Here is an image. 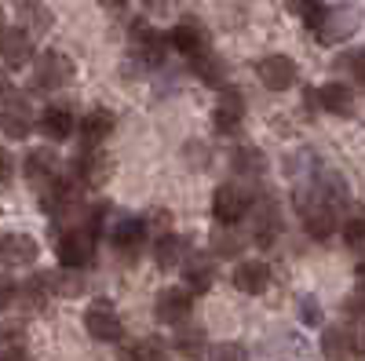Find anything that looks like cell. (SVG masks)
<instances>
[{
    "label": "cell",
    "instance_id": "d6a6232c",
    "mask_svg": "<svg viewBox=\"0 0 365 361\" xmlns=\"http://www.w3.org/2000/svg\"><path fill=\"white\" fill-rule=\"evenodd\" d=\"M230 161H234L237 172H249V175H259V172H263V157L256 154V150H249V146H245V150H234Z\"/></svg>",
    "mask_w": 365,
    "mask_h": 361
},
{
    "label": "cell",
    "instance_id": "83f0119b",
    "mask_svg": "<svg viewBox=\"0 0 365 361\" xmlns=\"http://www.w3.org/2000/svg\"><path fill=\"white\" fill-rule=\"evenodd\" d=\"M146 237V226H143V219H117L113 223V245L117 248H139V241Z\"/></svg>",
    "mask_w": 365,
    "mask_h": 361
},
{
    "label": "cell",
    "instance_id": "9c48e42d",
    "mask_svg": "<svg viewBox=\"0 0 365 361\" xmlns=\"http://www.w3.org/2000/svg\"><path fill=\"white\" fill-rule=\"evenodd\" d=\"M282 234V216H278V204L274 201H259L252 208V241L259 248H270Z\"/></svg>",
    "mask_w": 365,
    "mask_h": 361
},
{
    "label": "cell",
    "instance_id": "44dd1931",
    "mask_svg": "<svg viewBox=\"0 0 365 361\" xmlns=\"http://www.w3.org/2000/svg\"><path fill=\"white\" fill-rule=\"evenodd\" d=\"M187 237H179V234H165L158 245H154V259L161 270H175V266H187Z\"/></svg>",
    "mask_w": 365,
    "mask_h": 361
},
{
    "label": "cell",
    "instance_id": "9a60e30c",
    "mask_svg": "<svg viewBox=\"0 0 365 361\" xmlns=\"http://www.w3.org/2000/svg\"><path fill=\"white\" fill-rule=\"evenodd\" d=\"M29 128H34V113H29V103L22 95L8 99L4 113H0V132H4L8 139H26Z\"/></svg>",
    "mask_w": 365,
    "mask_h": 361
},
{
    "label": "cell",
    "instance_id": "ffe728a7",
    "mask_svg": "<svg viewBox=\"0 0 365 361\" xmlns=\"http://www.w3.org/2000/svg\"><path fill=\"white\" fill-rule=\"evenodd\" d=\"M117 128V117L106 110V106H96V110H88L84 120H81V135L88 146H99L103 139H110V132Z\"/></svg>",
    "mask_w": 365,
    "mask_h": 361
},
{
    "label": "cell",
    "instance_id": "ab89813d",
    "mask_svg": "<svg viewBox=\"0 0 365 361\" xmlns=\"http://www.w3.org/2000/svg\"><path fill=\"white\" fill-rule=\"evenodd\" d=\"M11 183V157H8V150H0V187H8Z\"/></svg>",
    "mask_w": 365,
    "mask_h": 361
},
{
    "label": "cell",
    "instance_id": "f1b7e54d",
    "mask_svg": "<svg viewBox=\"0 0 365 361\" xmlns=\"http://www.w3.org/2000/svg\"><path fill=\"white\" fill-rule=\"evenodd\" d=\"M322 354L332 357V361H344L351 354V336L344 333V328H325L322 333Z\"/></svg>",
    "mask_w": 365,
    "mask_h": 361
},
{
    "label": "cell",
    "instance_id": "cb8c5ba5",
    "mask_svg": "<svg viewBox=\"0 0 365 361\" xmlns=\"http://www.w3.org/2000/svg\"><path fill=\"white\" fill-rule=\"evenodd\" d=\"M182 278H187L190 292H208L212 281H216V266H212V259H205V256H194V259H187V266H182Z\"/></svg>",
    "mask_w": 365,
    "mask_h": 361
},
{
    "label": "cell",
    "instance_id": "603a6c76",
    "mask_svg": "<svg viewBox=\"0 0 365 361\" xmlns=\"http://www.w3.org/2000/svg\"><path fill=\"white\" fill-rule=\"evenodd\" d=\"M175 350H179L182 357H190V361L205 357V354H208V336H205V328L182 321L179 333H175Z\"/></svg>",
    "mask_w": 365,
    "mask_h": 361
},
{
    "label": "cell",
    "instance_id": "1f68e13d",
    "mask_svg": "<svg viewBox=\"0 0 365 361\" xmlns=\"http://www.w3.org/2000/svg\"><path fill=\"white\" fill-rule=\"evenodd\" d=\"M285 8H289L296 19H303L307 26H314V22L322 19V11H325V0H285Z\"/></svg>",
    "mask_w": 365,
    "mask_h": 361
},
{
    "label": "cell",
    "instance_id": "d6986e66",
    "mask_svg": "<svg viewBox=\"0 0 365 361\" xmlns=\"http://www.w3.org/2000/svg\"><path fill=\"white\" fill-rule=\"evenodd\" d=\"M318 99H322V110H329L332 117H351L354 113V88L344 84V80H329L318 92Z\"/></svg>",
    "mask_w": 365,
    "mask_h": 361
},
{
    "label": "cell",
    "instance_id": "8fae6325",
    "mask_svg": "<svg viewBox=\"0 0 365 361\" xmlns=\"http://www.w3.org/2000/svg\"><path fill=\"white\" fill-rule=\"evenodd\" d=\"M0 58L11 66V70H19V66H26L29 58H34V37L26 33V29H0Z\"/></svg>",
    "mask_w": 365,
    "mask_h": 361
},
{
    "label": "cell",
    "instance_id": "52a82bcc",
    "mask_svg": "<svg viewBox=\"0 0 365 361\" xmlns=\"http://www.w3.org/2000/svg\"><path fill=\"white\" fill-rule=\"evenodd\" d=\"M168 41H172L182 55H187L190 63L212 51V37H208V29H205L197 19H182V22L172 29V37H168Z\"/></svg>",
    "mask_w": 365,
    "mask_h": 361
},
{
    "label": "cell",
    "instance_id": "4316f807",
    "mask_svg": "<svg viewBox=\"0 0 365 361\" xmlns=\"http://www.w3.org/2000/svg\"><path fill=\"white\" fill-rule=\"evenodd\" d=\"M19 295H22V303L29 310H41L48 303V295H55V292L48 285V274H37V278H29L26 285H19Z\"/></svg>",
    "mask_w": 365,
    "mask_h": 361
},
{
    "label": "cell",
    "instance_id": "f546056e",
    "mask_svg": "<svg viewBox=\"0 0 365 361\" xmlns=\"http://www.w3.org/2000/svg\"><path fill=\"white\" fill-rule=\"evenodd\" d=\"M48 285H51V292L55 295H81L84 292V281H81V274L77 270H55V274H48Z\"/></svg>",
    "mask_w": 365,
    "mask_h": 361
},
{
    "label": "cell",
    "instance_id": "ac0fdd59",
    "mask_svg": "<svg viewBox=\"0 0 365 361\" xmlns=\"http://www.w3.org/2000/svg\"><path fill=\"white\" fill-rule=\"evenodd\" d=\"M37 241L29 237V234H4L0 237V259L11 263V266H26V263H34L37 259Z\"/></svg>",
    "mask_w": 365,
    "mask_h": 361
},
{
    "label": "cell",
    "instance_id": "b9f144b4",
    "mask_svg": "<svg viewBox=\"0 0 365 361\" xmlns=\"http://www.w3.org/2000/svg\"><path fill=\"white\" fill-rule=\"evenodd\" d=\"M0 361H34V357H29L22 347H8L4 354H0Z\"/></svg>",
    "mask_w": 365,
    "mask_h": 361
},
{
    "label": "cell",
    "instance_id": "60d3db41",
    "mask_svg": "<svg viewBox=\"0 0 365 361\" xmlns=\"http://www.w3.org/2000/svg\"><path fill=\"white\" fill-rule=\"evenodd\" d=\"M303 321H307V325H318L322 318H318V303H314V299H303Z\"/></svg>",
    "mask_w": 365,
    "mask_h": 361
},
{
    "label": "cell",
    "instance_id": "e575fe53",
    "mask_svg": "<svg viewBox=\"0 0 365 361\" xmlns=\"http://www.w3.org/2000/svg\"><path fill=\"white\" fill-rule=\"evenodd\" d=\"M208 357L212 361H249V354H245V347L241 343H216L208 350Z\"/></svg>",
    "mask_w": 365,
    "mask_h": 361
},
{
    "label": "cell",
    "instance_id": "277c9868",
    "mask_svg": "<svg viewBox=\"0 0 365 361\" xmlns=\"http://www.w3.org/2000/svg\"><path fill=\"white\" fill-rule=\"evenodd\" d=\"M249 208H252V201L237 183H223L216 190V197H212V216H216L223 226L241 223V216H249Z\"/></svg>",
    "mask_w": 365,
    "mask_h": 361
},
{
    "label": "cell",
    "instance_id": "3957f363",
    "mask_svg": "<svg viewBox=\"0 0 365 361\" xmlns=\"http://www.w3.org/2000/svg\"><path fill=\"white\" fill-rule=\"evenodd\" d=\"M73 73H77V66H73L70 55H63V51H44V55L37 58V66H34V84L44 88V92H51V88L70 84Z\"/></svg>",
    "mask_w": 365,
    "mask_h": 361
},
{
    "label": "cell",
    "instance_id": "ee69618b",
    "mask_svg": "<svg viewBox=\"0 0 365 361\" xmlns=\"http://www.w3.org/2000/svg\"><path fill=\"white\" fill-rule=\"evenodd\" d=\"M8 99H11V80L0 73V103H8Z\"/></svg>",
    "mask_w": 365,
    "mask_h": 361
},
{
    "label": "cell",
    "instance_id": "e0dca14e",
    "mask_svg": "<svg viewBox=\"0 0 365 361\" xmlns=\"http://www.w3.org/2000/svg\"><path fill=\"white\" fill-rule=\"evenodd\" d=\"M216 128L220 132H237L241 128V120H245V99H241V92H234V88H223V95L216 103Z\"/></svg>",
    "mask_w": 365,
    "mask_h": 361
},
{
    "label": "cell",
    "instance_id": "5b68a950",
    "mask_svg": "<svg viewBox=\"0 0 365 361\" xmlns=\"http://www.w3.org/2000/svg\"><path fill=\"white\" fill-rule=\"evenodd\" d=\"M256 77L263 80V88H270V92H289L299 77V70L289 55H263L256 63Z\"/></svg>",
    "mask_w": 365,
    "mask_h": 361
},
{
    "label": "cell",
    "instance_id": "836d02e7",
    "mask_svg": "<svg viewBox=\"0 0 365 361\" xmlns=\"http://www.w3.org/2000/svg\"><path fill=\"white\" fill-rule=\"evenodd\" d=\"M344 241H347L354 252H365V216L347 219V226H344Z\"/></svg>",
    "mask_w": 365,
    "mask_h": 361
},
{
    "label": "cell",
    "instance_id": "74e56055",
    "mask_svg": "<svg viewBox=\"0 0 365 361\" xmlns=\"http://www.w3.org/2000/svg\"><path fill=\"white\" fill-rule=\"evenodd\" d=\"M15 295H19V285H15L8 274H0V307H8Z\"/></svg>",
    "mask_w": 365,
    "mask_h": 361
},
{
    "label": "cell",
    "instance_id": "7c38bea8",
    "mask_svg": "<svg viewBox=\"0 0 365 361\" xmlns=\"http://www.w3.org/2000/svg\"><path fill=\"white\" fill-rule=\"evenodd\" d=\"M22 172H26V179L34 187L48 190L55 179H58V157L51 154V150H29L26 161H22Z\"/></svg>",
    "mask_w": 365,
    "mask_h": 361
},
{
    "label": "cell",
    "instance_id": "f6af8a7d",
    "mask_svg": "<svg viewBox=\"0 0 365 361\" xmlns=\"http://www.w3.org/2000/svg\"><path fill=\"white\" fill-rule=\"evenodd\" d=\"M103 8H125V0H99Z\"/></svg>",
    "mask_w": 365,
    "mask_h": 361
},
{
    "label": "cell",
    "instance_id": "ba28073f",
    "mask_svg": "<svg viewBox=\"0 0 365 361\" xmlns=\"http://www.w3.org/2000/svg\"><path fill=\"white\" fill-rule=\"evenodd\" d=\"M303 223H307V234L325 241L332 230H336V216H332V204L322 194H303Z\"/></svg>",
    "mask_w": 365,
    "mask_h": 361
},
{
    "label": "cell",
    "instance_id": "7bdbcfd3",
    "mask_svg": "<svg viewBox=\"0 0 365 361\" xmlns=\"http://www.w3.org/2000/svg\"><path fill=\"white\" fill-rule=\"evenodd\" d=\"M351 66H354V77H358V80L365 84V51H361V55L354 58V63H351Z\"/></svg>",
    "mask_w": 365,
    "mask_h": 361
},
{
    "label": "cell",
    "instance_id": "4dcf8cb0",
    "mask_svg": "<svg viewBox=\"0 0 365 361\" xmlns=\"http://www.w3.org/2000/svg\"><path fill=\"white\" fill-rule=\"evenodd\" d=\"M194 70L205 77V84H223V80H227V66H223V58H220L216 51L194 58Z\"/></svg>",
    "mask_w": 365,
    "mask_h": 361
},
{
    "label": "cell",
    "instance_id": "d590c367",
    "mask_svg": "<svg viewBox=\"0 0 365 361\" xmlns=\"http://www.w3.org/2000/svg\"><path fill=\"white\" fill-rule=\"evenodd\" d=\"M237 248H241L237 237H227V234L212 237V252H216V256H237Z\"/></svg>",
    "mask_w": 365,
    "mask_h": 361
},
{
    "label": "cell",
    "instance_id": "8d00e7d4",
    "mask_svg": "<svg viewBox=\"0 0 365 361\" xmlns=\"http://www.w3.org/2000/svg\"><path fill=\"white\" fill-rule=\"evenodd\" d=\"M351 354H358V357H365V321H358V328H351Z\"/></svg>",
    "mask_w": 365,
    "mask_h": 361
},
{
    "label": "cell",
    "instance_id": "2e32d148",
    "mask_svg": "<svg viewBox=\"0 0 365 361\" xmlns=\"http://www.w3.org/2000/svg\"><path fill=\"white\" fill-rule=\"evenodd\" d=\"M267 285H270V266H267V263L245 259V263L234 266V288H237V292L259 295V292H267Z\"/></svg>",
    "mask_w": 365,
    "mask_h": 361
},
{
    "label": "cell",
    "instance_id": "5bb4252c",
    "mask_svg": "<svg viewBox=\"0 0 365 361\" xmlns=\"http://www.w3.org/2000/svg\"><path fill=\"white\" fill-rule=\"evenodd\" d=\"M165 33H158L154 26H146V22H135L132 26V48H135V55L143 58V63H150V66H158L161 58H165Z\"/></svg>",
    "mask_w": 365,
    "mask_h": 361
},
{
    "label": "cell",
    "instance_id": "7a4b0ae2",
    "mask_svg": "<svg viewBox=\"0 0 365 361\" xmlns=\"http://www.w3.org/2000/svg\"><path fill=\"white\" fill-rule=\"evenodd\" d=\"M96 259V234L88 226H73L58 237V263L66 270H81Z\"/></svg>",
    "mask_w": 365,
    "mask_h": 361
},
{
    "label": "cell",
    "instance_id": "484cf974",
    "mask_svg": "<svg viewBox=\"0 0 365 361\" xmlns=\"http://www.w3.org/2000/svg\"><path fill=\"white\" fill-rule=\"evenodd\" d=\"M165 354H168L165 340L146 336V340H135L128 350H120V361H165Z\"/></svg>",
    "mask_w": 365,
    "mask_h": 361
},
{
    "label": "cell",
    "instance_id": "7402d4cb",
    "mask_svg": "<svg viewBox=\"0 0 365 361\" xmlns=\"http://www.w3.org/2000/svg\"><path fill=\"white\" fill-rule=\"evenodd\" d=\"M73 125H77L73 110L63 106V103H55V106H48V110L41 113V132H44L48 139H70Z\"/></svg>",
    "mask_w": 365,
    "mask_h": 361
},
{
    "label": "cell",
    "instance_id": "bcb514c9",
    "mask_svg": "<svg viewBox=\"0 0 365 361\" xmlns=\"http://www.w3.org/2000/svg\"><path fill=\"white\" fill-rule=\"evenodd\" d=\"M0 22H4V11H0Z\"/></svg>",
    "mask_w": 365,
    "mask_h": 361
},
{
    "label": "cell",
    "instance_id": "8992f818",
    "mask_svg": "<svg viewBox=\"0 0 365 361\" xmlns=\"http://www.w3.org/2000/svg\"><path fill=\"white\" fill-rule=\"evenodd\" d=\"M84 328H88V336L91 340H99V343H117L120 340V318H117V310L106 303V299H99V303H91L88 307V314H84Z\"/></svg>",
    "mask_w": 365,
    "mask_h": 361
},
{
    "label": "cell",
    "instance_id": "d4e9b609",
    "mask_svg": "<svg viewBox=\"0 0 365 361\" xmlns=\"http://www.w3.org/2000/svg\"><path fill=\"white\" fill-rule=\"evenodd\" d=\"M19 19L26 22L22 29L29 37H34V33H48V29H51V11L41 4V0H22V4H19Z\"/></svg>",
    "mask_w": 365,
    "mask_h": 361
},
{
    "label": "cell",
    "instance_id": "30bf717a",
    "mask_svg": "<svg viewBox=\"0 0 365 361\" xmlns=\"http://www.w3.org/2000/svg\"><path fill=\"white\" fill-rule=\"evenodd\" d=\"M190 307H194V292L190 288H165L161 295H158V318L165 321V325H182L190 318Z\"/></svg>",
    "mask_w": 365,
    "mask_h": 361
},
{
    "label": "cell",
    "instance_id": "6da1fadb",
    "mask_svg": "<svg viewBox=\"0 0 365 361\" xmlns=\"http://www.w3.org/2000/svg\"><path fill=\"white\" fill-rule=\"evenodd\" d=\"M361 26V11L354 4H340V8H325L322 19L314 22V37L322 44H340L344 37H351Z\"/></svg>",
    "mask_w": 365,
    "mask_h": 361
},
{
    "label": "cell",
    "instance_id": "4fadbf2b",
    "mask_svg": "<svg viewBox=\"0 0 365 361\" xmlns=\"http://www.w3.org/2000/svg\"><path fill=\"white\" fill-rule=\"evenodd\" d=\"M110 164H113V161L103 154L99 146H88L84 154L73 161V172H77L81 183H88V187H103L106 179H110Z\"/></svg>",
    "mask_w": 365,
    "mask_h": 361
},
{
    "label": "cell",
    "instance_id": "f35d334b",
    "mask_svg": "<svg viewBox=\"0 0 365 361\" xmlns=\"http://www.w3.org/2000/svg\"><path fill=\"white\" fill-rule=\"evenodd\" d=\"M347 314L358 318V321H365V292H354V295L347 299Z\"/></svg>",
    "mask_w": 365,
    "mask_h": 361
}]
</instances>
